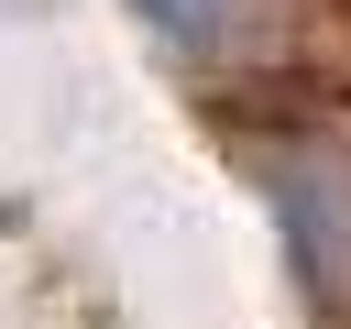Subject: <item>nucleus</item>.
<instances>
[{"label":"nucleus","mask_w":351,"mask_h":329,"mask_svg":"<svg viewBox=\"0 0 351 329\" xmlns=\"http://www.w3.org/2000/svg\"><path fill=\"white\" fill-rule=\"evenodd\" d=\"M285 11L296 0H143V22H165L197 66H252L285 44Z\"/></svg>","instance_id":"nucleus-1"}]
</instances>
